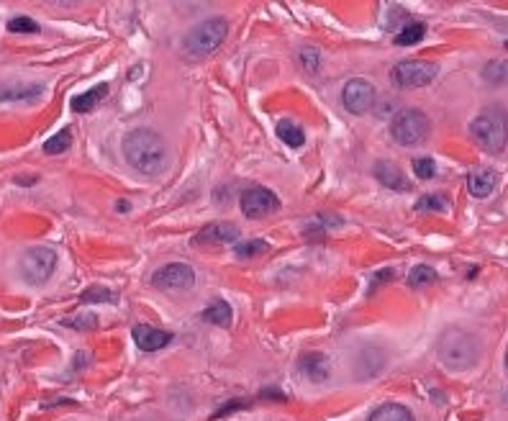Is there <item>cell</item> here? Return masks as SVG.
Here are the masks:
<instances>
[{"mask_svg": "<svg viewBox=\"0 0 508 421\" xmlns=\"http://www.w3.org/2000/svg\"><path fill=\"white\" fill-rule=\"evenodd\" d=\"M367 421H413V414L400 403H385L378 411H373Z\"/></svg>", "mask_w": 508, "mask_h": 421, "instance_id": "20", "label": "cell"}, {"mask_svg": "<svg viewBox=\"0 0 508 421\" xmlns=\"http://www.w3.org/2000/svg\"><path fill=\"white\" fill-rule=\"evenodd\" d=\"M301 62L309 72H316L318 70V51L311 49V46H306V49L301 51Z\"/></svg>", "mask_w": 508, "mask_h": 421, "instance_id": "32", "label": "cell"}, {"mask_svg": "<svg viewBox=\"0 0 508 421\" xmlns=\"http://www.w3.org/2000/svg\"><path fill=\"white\" fill-rule=\"evenodd\" d=\"M203 321L216 326H229V321H232V306L226 300H213L211 306L203 311Z\"/></svg>", "mask_w": 508, "mask_h": 421, "instance_id": "22", "label": "cell"}, {"mask_svg": "<svg viewBox=\"0 0 508 421\" xmlns=\"http://www.w3.org/2000/svg\"><path fill=\"white\" fill-rule=\"evenodd\" d=\"M54 268H57V255L49 247H31L21 257V275L33 285L49 280Z\"/></svg>", "mask_w": 508, "mask_h": 421, "instance_id": "7", "label": "cell"}, {"mask_svg": "<svg viewBox=\"0 0 508 421\" xmlns=\"http://www.w3.org/2000/svg\"><path fill=\"white\" fill-rule=\"evenodd\" d=\"M503 401H506V406H508V388H506V393H503Z\"/></svg>", "mask_w": 508, "mask_h": 421, "instance_id": "35", "label": "cell"}, {"mask_svg": "<svg viewBox=\"0 0 508 421\" xmlns=\"http://www.w3.org/2000/svg\"><path fill=\"white\" fill-rule=\"evenodd\" d=\"M439 75V67L429 59H405L398 62L390 70V83L395 88H424V85L434 83V77Z\"/></svg>", "mask_w": 508, "mask_h": 421, "instance_id": "6", "label": "cell"}, {"mask_svg": "<svg viewBox=\"0 0 508 421\" xmlns=\"http://www.w3.org/2000/svg\"><path fill=\"white\" fill-rule=\"evenodd\" d=\"M267 242L264 239H249V242H239L237 247H234V255L242 257V260H249V257H257L262 255V252H267Z\"/></svg>", "mask_w": 508, "mask_h": 421, "instance_id": "24", "label": "cell"}, {"mask_svg": "<svg viewBox=\"0 0 508 421\" xmlns=\"http://www.w3.org/2000/svg\"><path fill=\"white\" fill-rule=\"evenodd\" d=\"M70 144H72V131L70 128H62L59 134L49 136V141L44 144V152L46 154H62L70 149Z\"/></svg>", "mask_w": 508, "mask_h": 421, "instance_id": "25", "label": "cell"}, {"mask_svg": "<svg viewBox=\"0 0 508 421\" xmlns=\"http://www.w3.org/2000/svg\"><path fill=\"white\" fill-rule=\"evenodd\" d=\"M506 49H508V41H506Z\"/></svg>", "mask_w": 508, "mask_h": 421, "instance_id": "37", "label": "cell"}, {"mask_svg": "<svg viewBox=\"0 0 508 421\" xmlns=\"http://www.w3.org/2000/svg\"><path fill=\"white\" fill-rule=\"evenodd\" d=\"M193 283H195L193 268H187L182 262L165 265V268H160L152 275V285L160 288V290H187Z\"/></svg>", "mask_w": 508, "mask_h": 421, "instance_id": "9", "label": "cell"}, {"mask_svg": "<svg viewBox=\"0 0 508 421\" xmlns=\"http://www.w3.org/2000/svg\"><path fill=\"white\" fill-rule=\"evenodd\" d=\"M373 173H375V178H378L385 188H390V191H400V193L411 191V180L405 178V175L400 173V167L393 165V162H385V160L375 162Z\"/></svg>", "mask_w": 508, "mask_h": 421, "instance_id": "13", "label": "cell"}, {"mask_svg": "<svg viewBox=\"0 0 508 421\" xmlns=\"http://www.w3.org/2000/svg\"><path fill=\"white\" fill-rule=\"evenodd\" d=\"M123 157L142 175H160L167 167V144L152 128H134L123 136Z\"/></svg>", "mask_w": 508, "mask_h": 421, "instance_id": "1", "label": "cell"}, {"mask_svg": "<svg viewBox=\"0 0 508 421\" xmlns=\"http://www.w3.org/2000/svg\"><path fill=\"white\" fill-rule=\"evenodd\" d=\"M116 298L118 295L113 293V290H108V288H98V285L88 288V290L80 295L83 303H116Z\"/></svg>", "mask_w": 508, "mask_h": 421, "instance_id": "26", "label": "cell"}, {"mask_svg": "<svg viewBox=\"0 0 508 421\" xmlns=\"http://www.w3.org/2000/svg\"><path fill=\"white\" fill-rule=\"evenodd\" d=\"M134 342L142 352H157V350H165V347L172 342V334L165 332V329H157V326L136 324L134 326Z\"/></svg>", "mask_w": 508, "mask_h": 421, "instance_id": "11", "label": "cell"}, {"mask_svg": "<svg viewBox=\"0 0 508 421\" xmlns=\"http://www.w3.org/2000/svg\"><path fill=\"white\" fill-rule=\"evenodd\" d=\"M44 93L41 85H26V83H0V101H33Z\"/></svg>", "mask_w": 508, "mask_h": 421, "instance_id": "16", "label": "cell"}, {"mask_svg": "<svg viewBox=\"0 0 508 421\" xmlns=\"http://www.w3.org/2000/svg\"><path fill=\"white\" fill-rule=\"evenodd\" d=\"M413 173L418 180H431L437 175V162L431 157H418V160H413Z\"/></svg>", "mask_w": 508, "mask_h": 421, "instance_id": "28", "label": "cell"}, {"mask_svg": "<svg viewBox=\"0 0 508 421\" xmlns=\"http://www.w3.org/2000/svg\"><path fill=\"white\" fill-rule=\"evenodd\" d=\"M275 134L280 136V139H283L288 147H293V149H298V147H303V144H306V131H303V128L298 126L296 121H290V118L277 121Z\"/></svg>", "mask_w": 508, "mask_h": 421, "instance_id": "18", "label": "cell"}, {"mask_svg": "<svg viewBox=\"0 0 508 421\" xmlns=\"http://www.w3.org/2000/svg\"><path fill=\"white\" fill-rule=\"evenodd\" d=\"M375 113L380 116V118H395L398 116V101L395 98H383V101H375Z\"/></svg>", "mask_w": 508, "mask_h": 421, "instance_id": "29", "label": "cell"}, {"mask_svg": "<svg viewBox=\"0 0 508 421\" xmlns=\"http://www.w3.org/2000/svg\"><path fill=\"white\" fill-rule=\"evenodd\" d=\"M341 101H344V108L354 116H362L367 111L375 108V101H378V93H375V85L362 80V77H354L344 85L341 90Z\"/></svg>", "mask_w": 508, "mask_h": 421, "instance_id": "8", "label": "cell"}, {"mask_svg": "<svg viewBox=\"0 0 508 421\" xmlns=\"http://www.w3.org/2000/svg\"><path fill=\"white\" fill-rule=\"evenodd\" d=\"M437 355L439 362L452 372L467 370L480 360V342H477L475 334L465 332V329H447V332L439 337L437 345Z\"/></svg>", "mask_w": 508, "mask_h": 421, "instance_id": "2", "label": "cell"}, {"mask_svg": "<svg viewBox=\"0 0 508 421\" xmlns=\"http://www.w3.org/2000/svg\"><path fill=\"white\" fill-rule=\"evenodd\" d=\"M434 280H439L437 270H431L429 265H418V268H413L411 273H408V285H411V288L431 285Z\"/></svg>", "mask_w": 508, "mask_h": 421, "instance_id": "23", "label": "cell"}, {"mask_svg": "<svg viewBox=\"0 0 508 421\" xmlns=\"http://www.w3.org/2000/svg\"><path fill=\"white\" fill-rule=\"evenodd\" d=\"M482 80L493 88H501V85H508V59H493L482 67Z\"/></svg>", "mask_w": 508, "mask_h": 421, "instance_id": "19", "label": "cell"}, {"mask_svg": "<svg viewBox=\"0 0 508 421\" xmlns=\"http://www.w3.org/2000/svg\"><path fill=\"white\" fill-rule=\"evenodd\" d=\"M8 31L11 34H36L39 31V24L31 21L28 16H16V19L8 21Z\"/></svg>", "mask_w": 508, "mask_h": 421, "instance_id": "27", "label": "cell"}, {"mask_svg": "<svg viewBox=\"0 0 508 421\" xmlns=\"http://www.w3.org/2000/svg\"><path fill=\"white\" fill-rule=\"evenodd\" d=\"M424 34H426V26L421 24V21H408V24H405L403 29L395 34V44L398 46H413L424 39Z\"/></svg>", "mask_w": 508, "mask_h": 421, "instance_id": "21", "label": "cell"}, {"mask_svg": "<svg viewBox=\"0 0 508 421\" xmlns=\"http://www.w3.org/2000/svg\"><path fill=\"white\" fill-rule=\"evenodd\" d=\"M495 183H498V175H495V170L480 167V170H475V173H470L467 191H470V196H475V198H488L490 193H493Z\"/></svg>", "mask_w": 508, "mask_h": 421, "instance_id": "15", "label": "cell"}, {"mask_svg": "<svg viewBox=\"0 0 508 421\" xmlns=\"http://www.w3.org/2000/svg\"><path fill=\"white\" fill-rule=\"evenodd\" d=\"M506 367H508V355H506Z\"/></svg>", "mask_w": 508, "mask_h": 421, "instance_id": "36", "label": "cell"}, {"mask_svg": "<svg viewBox=\"0 0 508 421\" xmlns=\"http://www.w3.org/2000/svg\"><path fill=\"white\" fill-rule=\"evenodd\" d=\"M105 93H108V85L100 83L93 90H88V93H83V96H75L72 98V111H75V113H88V111H93L98 103L103 101Z\"/></svg>", "mask_w": 508, "mask_h": 421, "instance_id": "17", "label": "cell"}, {"mask_svg": "<svg viewBox=\"0 0 508 421\" xmlns=\"http://www.w3.org/2000/svg\"><path fill=\"white\" fill-rule=\"evenodd\" d=\"M280 208V201L272 191L267 188H249V191L242 193V213L247 218H262L270 216Z\"/></svg>", "mask_w": 508, "mask_h": 421, "instance_id": "10", "label": "cell"}, {"mask_svg": "<svg viewBox=\"0 0 508 421\" xmlns=\"http://www.w3.org/2000/svg\"><path fill=\"white\" fill-rule=\"evenodd\" d=\"M390 278H393V270H390V268H388V270H380V273L373 278V285H383V283H388Z\"/></svg>", "mask_w": 508, "mask_h": 421, "instance_id": "34", "label": "cell"}, {"mask_svg": "<svg viewBox=\"0 0 508 421\" xmlns=\"http://www.w3.org/2000/svg\"><path fill=\"white\" fill-rule=\"evenodd\" d=\"M65 326H72V329H95L98 326V319L93 316V313H83V316H72V319H65L62 321Z\"/></svg>", "mask_w": 508, "mask_h": 421, "instance_id": "31", "label": "cell"}, {"mask_svg": "<svg viewBox=\"0 0 508 421\" xmlns=\"http://www.w3.org/2000/svg\"><path fill=\"white\" fill-rule=\"evenodd\" d=\"M247 401H229L224 406V409H219L216 411V414H213V419H221V416H226V414H232V411H237V409H242V406H244Z\"/></svg>", "mask_w": 508, "mask_h": 421, "instance_id": "33", "label": "cell"}, {"mask_svg": "<svg viewBox=\"0 0 508 421\" xmlns=\"http://www.w3.org/2000/svg\"><path fill=\"white\" fill-rule=\"evenodd\" d=\"M470 136L488 154H501L508 144V116L498 106L482 108L470 123Z\"/></svg>", "mask_w": 508, "mask_h": 421, "instance_id": "3", "label": "cell"}, {"mask_svg": "<svg viewBox=\"0 0 508 421\" xmlns=\"http://www.w3.org/2000/svg\"><path fill=\"white\" fill-rule=\"evenodd\" d=\"M416 210H447L444 196H424L416 201Z\"/></svg>", "mask_w": 508, "mask_h": 421, "instance_id": "30", "label": "cell"}, {"mask_svg": "<svg viewBox=\"0 0 508 421\" xmlns=\"http://www.w3.org/2000/svg\"><path fill=\"white\" fill-rule=\"evenodd\" d=\"M298 370L309 377L311 383H323L328 372H331V365H328V360L323 357L321 352H306L301 362H298Z\"/></svg>", "mask_w": 508, "mask_h": 421, "instance_id": "14", "label": "cell"}, {"mask_svg": "<svg viewBox=\"0 0 508 421\" xmlns=\"http://www.w3.org/2000/svg\"><path fill=\"white\" fill-rule=\"evenodd\" d=\"M239 226H234V223H226V221H216V223H208V226H203V229L198 231V236H195V242L198 244H229V242H237L239 239Z\"/></svg>", "mask_w": 508, "mask_h": 421, "instance_id": "12", "label": "cell"}, {"mask_svg": "<svg viewBox=\"0 0 508 421\" xmlns=\"http://www.w3.org/2000/svg\"><path fill=\"white\" fill-rule=\"evenodd\" d=\"M431 123L429 116L424 111L416 108H403L398 111V116L390 121V136L395 144H403V147H416V144H424L429 139Z\"/></svg>", "mask_w": 508, "mask_h": 421, "instance_id": "4", "label": "cell"}, {"mask_svg": "<svg viewBox=\"0 0 508 421\" xmlns=\"http://www.w3.org/2000/svg\"><path fill=\"white\" fill-rule=\"evenodd\" d=\"M226 34H229V24L224 19H208L195 26L193 31H187L182 49L190 57H206V54H211V51H216L224 44Z\"/></svg>", "mask_w": 508, "mask_h": 421, "instance_id": "5", "label": "cell"}]
</instances>
